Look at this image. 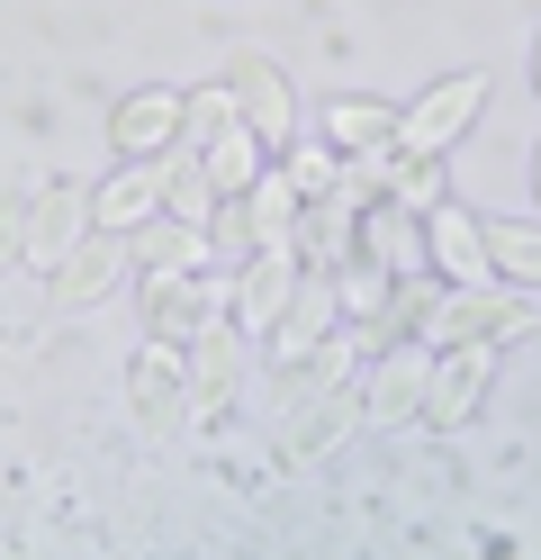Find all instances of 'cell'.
<instances>
[{
    "mask_svg": "<svg viewBox=\"0 0 541 560\" xmlns=\"http://www.w3.org/2000/svg\"><path fill=\"white\" fill-rule=\"evenodd\" d=\"M479 100H487V82H479V73H460V82H443V91H424L415 109L388 127V145L407 154V163H433V154H443L451 136L469 127V118H479Z\"/></svg>",
    "mask_w": 541,
    "mask_h": 560,
    "instance_id": "1",
    "label": "cell"
},
{
    "mask_svg": "<svg viewBox=\"0 0 541 560\" xmlns=\"http://www.w3.org/2000/svg\"><path fill=\"white\" fill-rule=\"evenodd\" d=\"M487 371H496V353L487 343H451L443 362H433V380H424V425L443 434V425H460L469 416V398L487 389Z\"/></svg>",
    "mask_w": 541,
    "mask_h": 560,
    "instance_id": "2",
    "label": "cell"
},
{
    "mask_svg": "<svg viewBox=\"0 0 541 560\" xmlns=\"http://www.w3.org/2000/svg\"><path fill=\"white\" fill-rule=\"evenodd\" d=\"M226 244H262V254H298V182H252L244 190V218H226L216 226Z\"/></svg>",
    "mask_w": 541,
    "mask_h": 560,
    "instance_id": "3",
    "label": "cell"
},
{
    "mask_svg": "<svg viewBox=\"0 0 541 560\" xmlns=\"http://www.w3.org/2000/svg\"><path fill=\"white\" fill-rule=\"evenodd\" d=\"M118 280H127V244H118V235H82V244L55 262V299H63V307H91V299L118 290Z\"/></svg>",
    "mask_w": 541,
    "mask_h": 560,
    "instance_id": "4",
    "label": "cell"
},
{
    "mask_svg": "<svg viewBox=\"0 0 541 560\" xmlns=\"http://www.w3.org/2000/svg\"><path fill=\"white\" fill-rule=\"evenodd\" d=\"M144 317H154V343H190L216 317V280L199 290V280H180V271H154L144 280Z\"/></svg>",
    "mask_w": 541,
    "mask_h": 560,
    "instance_id": "5",
    "label": "cell"
},
{
    "mask_svg": "<svg viewBox=\"0 0 541 560\" xmlns=\"http://www.w3.org/2000/svg\"><path fill=\"white\" fill-rule=\"evenodd\" d=\"M82 235H91V190H46V199H36V218H27V244H19V254H27L36 271H55Z\"/></svg>",
    "mask_w": 541,
    "mask_h": 560,
    "instance_id": "6",
    "label": "cell"
},
{
    "mask_svg": "<svg viewBox=\"0 0 541 560\" xmlns=\"http://www.w3.org/2000/svg\"><path fill=\"white\" fill-rule=\"evenodd\" d=\"M163 199H172V154H163V163H144V172H118L108 190H91V218H99L108 235H127V226L154 218Z\"/></svg>",
    "mask_w": 541,
    "mask_h": 560,
    "instance_id": "7",
    "label": "cell"
},
{
    "mask_svg": "<svg viewBox=\"0 0 541 560\" xmlns=\"http://www.w3.org/2000/svg\"><path fill=\"white\" fill-rule=\"evenodd\" d=\"M496 326H524V307L496 299V290H460V299H443V307L424 317V343H443V353H451V343H479V335H496Z\"/></svg>",
    "mask_w": 541,
    "mask_h": 560,
    "instance_id": "8",
    "label": "cell"
},
{
    "mask_svg": "<svg viewBox=\"0 0 541 560\" xmlns=\"http://www.w3.org/2000/svg\"><path fill=\"white\" fill-rule=\"evenodd\" d=\"M235 118L252 127V145H280V136H289V82L271 73L262 55L235 63Z\"/></svg>",
    "mask_w": 541,
    "mask_h": 560,
    "instance_id": "9",
    "label": "cell"
},
{
    "mask_svg": "<svg viewBox=\"0 0 541 560\" xmlns=\"http://www.w3.org/2000/svg\"><path fill=\"white\" fill-rule=\"evenodd\" d=\"M424 226H433V254H443V271L460 280V290H487V280H496V271H487V244H479V226H469V218H460L451 199L433 208Z\"/></svg>",
    "mask_w": 541,
    "mask_h": 560,
    "instance_id": "10",
    "label": "cell"
},
{
    "mask_svg": "<svg viewBox=\"0 0 541 560\" xmlns=\"http://www.w3.org/2000/svg\"><path fill=\"white\" fill-rule=\"evenodd\" d=\"M298 299V254H252L244 271V326H280Z\"/></svg>",
    "mask_w": 541,
    "mask_h": 560,
    "instance_id": "11",
    "label": "cell"
},
{
    "mask_svg": "<svg viewBox=\"0 0 541 560\" xmlns=\"http://www.w3.org/2000/svg\"><path fill=\"white\" fill-rule=\"evenodd\" d=\"M172 127H180V100H172V91H136V100H118V118H108V136H118L127 154L172 145Z\"/></svg>",
    "mask_w": 541,
    "mask_h": 560,
    "instance_id": "12",
    "label": "cell"
},
{
    "mask_svg": "<svg viewBox=\"0 0 541 560\" xmlns=\"http://www.w3.org/2000/svg\"><path fill=\"white\" fill-rule=\"evenodd\" d=\"M424 380H433V343L424 353H397L379 371V389H371V425H407V416L424 407Z\"/></svg>",
    "mask_w": 541,
    "mask_h": 560,
    "instance_id": "13",
    "label": "cell"
},
{
    "mask_svg": "<svg viewBox=\"0 0 541 560\" xmlns=\"http://www.w3.org/2000/svg\"><path fill=\"white\" fill-rule=\"evenodd\" d=\"M136 407H144V425H180V343H154V353H144Z\"/></svg>",
    "mask_w": 541,
    "mask_h": 560,
    "instance_id": "14",
    "label": "cell"
},
{
    "mask_svg": "<svg viewBox=\"0 0 541 560\" xmlns=\"http://www.w3.org/2000/svg\"><path fill=\"white\" fill-rule=\"evenodd\" d=\"M199 172H208V190H216V199H244V190H252V127H244V118H235V127H216V145H208Z\"/></svg>",
    "mask_w": 541,
    "mask_h": 560,
    "instance_id": "15",
    "label": "cell"
},
{
    "mask_svg": "<svg viewBox=\"0 0 541 560\" xmlns=\"http://www.w3.org/2000/svg\"><path fill=\"white\" fill-rule=\"evenodd\" d=\"M190 353H199V371H190V407H216V398H226V380H235V371H226V353H235L226 326L208 317V326L190 335Z\"/></svg>",
    "mask_w": 541,
    "mask_h": 560,
    "instance_id": "16",
    "label": "cell"
},
{
    "mask_svg": "<svg viewBox=\"0 0 541 560\" xmlns=\"http://www.w3.org/2000/svg\"><path fill=\"white\" fill-rule=\"evenodd\" d=\"M325 317H334V299H325L316 280H298V299H289V317H280V362H289V353H307V343L325 335Z\"/></svg>",
    "mask_w": 541,
    "mask_h": 560,
    "instance_id": "17",
    "label": "cell"
},
{
    "mask_svg": "<svg viewBox=\"0 0 541 560\" xmlns=\"http://www.w3.org/2000/svg\"><path fill=\"white\" fill-rule=\"evenodd\" d=\"M127 254H136L144 271H180V262L199 254V226H154V218H144V235L127 244Z\"/></svg>",
    "mask_w": 541,
    "mask_h": 560,
    "instance_id": "18",
    "label": "cell"
},
{
    "mask_svg": "<svg viewBox=\"0 0 541 560\" xmlns=\"http://www.w3.org/2000/svg\"><path fill=\"white\" fill-rule=\"evenodd\" d=\"M479 244H487V271L541 280V235H532V226H496V235H479Z\"/></svg>",
    "mask_w": 541,
    "mask_h": 560,
    "instance_id": "19",
    "label": "cell"
},
{
    "mask_svg": "<svg viewBox=\"0 0 541 560\" xmlns=\"http://www.w3.org/2000/svg\"><path fill=\"white\" fill-rule=\"evenodd\" d=\"M388 109H371V100H343L334 109V145H352V154H371V145H388Z\"/></svg>",
    "mask_w": 541,
    "mask_h": 560,
    "instance_id": "20",
    "label": "cell"
},
{
    "mask_svg": "<svg viewBox=\"0 0 541 560\" xmlns=\"http://www.w3.org/2000/svg\"><path fill=\"white\" fill-rule=\"evenodd\" d=\"M397 208H407V218H433V208H443V163H407L397 172Z\"/></svg>",
    "mask_w": 541,
    "mask_h": 560,
    "instance_id": "21",
    "label": "cell"
},
{
    "mask_svg": "<svg viewBox=\"0 0 541 560\" xmlns=\"http://www.w3.org/2000/svg\"><path fill=\"white\" fill-rule=\"evenodd\" d=\"M190 127H199V136L235 127V91H199V100H190Z\"/></svg>",
    "mask_w": 541,
    "mask_h": 560,
    "instance_id": "22",
    "label": "cell"
},
{
    "mask_svg": "<svg viewBox=\"0 0 541 560\" xmlns=\"http://www.w3.org/2000/svg\"><path fill=\"white\" fill-rule=\"evenodd\" d=\"M343 307H388V280L379 271H352L343 280Z\"/></svg>",
    "mask_w": 541,
    "mask_h": 560,
    "instance_id": "23",
    "label": "cell"
},
{
    "mask_svg": "<svg viewBox=\"0 0 541 560\" xmlns=\"http://www.w3.org/2000/svg\"><path fill=\"white\" fill-rule=\"evenodd\" d=\"M19 244H27V235H19V218H10V208H0V262H10Z\"/></svg>",
    "mask_w": 541,
    "mask_h": 560,
    "instance_id": "24",
    "label": "cell"
},
{
    "mask_svg": "<svg viewBox=\"0 0 541 560\" xmlns=\"http://www.w3.org/2000/svg\"><path fill=\"white\" fill-rule=\"evenodd\" d=\"M532 190H541V154H532Z\"/></svg>",
    "mask_w": 541,
    "mask_h": 560,
    "instance_id": "25",
    "label": "cell"
},
{
    "mask_svg": "<svg viewBox=\"0 0 541 560\" xmlns=\"http://www.w3.org/2000/svg\"><path fill=\"white\" fill-rule=\"evenodd\" d=\"M532 82H541V55H532Z\"/></svg>",
    "mask_w": 541,
    "mask_h": 560,
    "instance_id": "26",
    "label": "cell"
}]
</instances>
